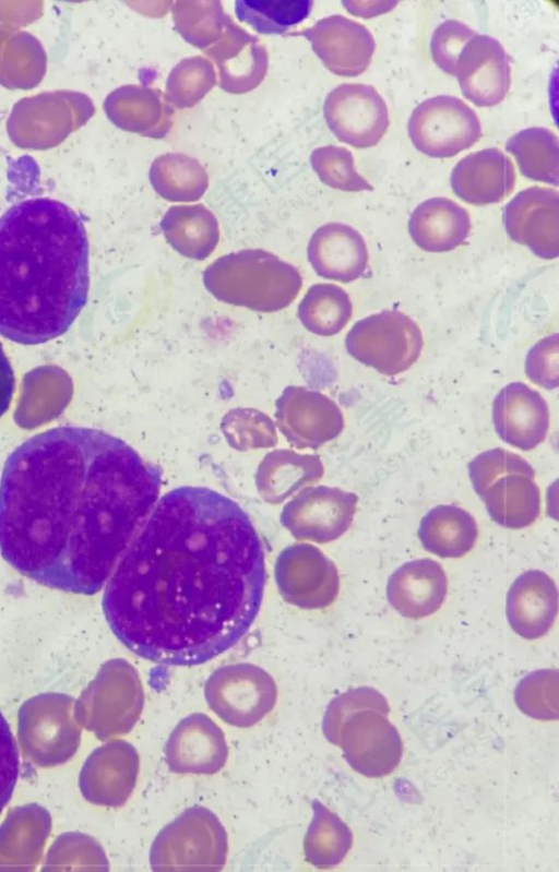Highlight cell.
Listing matches in <instances>:
<instances>
[{
  "instance_id": "6da1fadb",
  "label": "cell",
  "mask_w": 559,
  "mask_h": 872,
  "mask_svg": "<svg viewBox=\"0 0 559 872\" xmlns=\"http://www.w3.org/2000/svg\"><path fill=\"white\" fill-rule=\"evenodd\" d=\"M265 578L261 539L240 505L216 490L182 486L157 500L108 578L102 607L135 655L201 665L249 631Z\"/></svg>"
},
{
  "instance_id": "7a4b0ae2",
  "label": "cell",
  "mask_w": 559,
  "mask_h": 872,
  "mask_svg": "<svg viewBox=\"0 0 559 872\" xmlns=\"http://www.w3.org/2000/svg\"><path fill=\"white\" fill-rule=\"evenodd\" d=\"M160 469L103 430L63 426L19 445L0 479V553L22 575L94 595L159 499Z\"/></svg>"
},
{
  "instance_id": "3957f363",
  "label": "cell",
  "mask_w": 559,
  "mask_h": 872,
  "mask_svg": "<svg viewBox=\"0 0 559 872\" xmlns=\"http://www.w3.org/2000/svg\"><path fill=\"white\" fill-rule=\"evenodd\" d=\"M90 289L88 240L80 216L50 198L0 217V334L38 345L64 334Z\"/></svg>"
},
{
  "instance_id": "277c9868",
  "label": "cell",
  "mask_w": 559,
  "mask_h": 872,
  "mask_svg": "<svg viewBox=\"0 0 559 872\" xmlns=\"http://www.w3.org/2000/svg\"><path fill=\"white\" fill-rule=\"evenodd\" d=\"M389 713L388 701L380 692L359 686L329 703L322 730L331 743L343 750L352 768L367 777H383L396 768L403 751Z\"/></svg>"
},
{
  "instance_id": "5b68a950",
  "label": "cell",
  "mask_w": 559,
  "mask_h": 872,
  "mask_svg": "<svg viewBox=\"0 0 559 872\" xmlns=\"http://www.w3.org/2000/svg\"><path fill=\"white\" fill-rule=\"evenodd\" d=\"M203 284L222 302L275 312L295 300L302 278L295 266L277 255L247 249L215 260L203 272Z\"/></svg>"
},
{
  "instance_id": "8992f818",
  "label": "cell",
  "mask_w": 559,
  "mask_h": 872,
  "mask_svg": "<svg viewBox=\"0 0 559 872\" xmlns=\"http://www.w3.org/2000/svg\"><path fill=\"white\" fill-rule=\"evenodd\" d=\"M474 490L489 516L507 528H524L540 514V490L535 470L522 456L497 447L478 454L468 464Z\"/></svg>"
},
{
  "instance_id": "52a82bcc",
  "label": "cell",
  "mask_w": 559,
  "mask_h": 872,
  "mask_svg": "<svg viewBox=\"0 0 559 872\" xmlns=\"http://www.w3.org/2000/svg\"><path fill=\"white\" fill-rule=\"evenodd\" d=\"M227 852V834L218 817L194 805L157 834L150 863L154 871H219Z\"/></svg>"
},
{
  "instance_id": "ba28073f",
  "label": "cell",
  "mask_w": 559,
  "mask_h": 872,
  "mask_svg": "<svg viewBox=\"0 0 559 872\" xmlns=\"http://www.w3.org/2000/svg\"><path fill=\"white\" fill-rule=\"evenodd\" d=\"M345 346L357 361L392 377L417 361L424 339L419 326L408 315L385 310L356 322Z\"/></svg>"
},
{
  "instance_id": "9c48e42d",
  "label": "cell",
  "mask_w": 559,
  "mask_h": 872,
  "mask_svg": "<svg viewBox=\"0 0 559 872\" xmlns=\"http://www.w3.org/2000/svg\"><path fill=\"white\" fill-rule=\"evenodd\" d=\"M204 696L223 721L247 728L261 721L273 709L277 688L263 669L240 664L215 670L205 683Z\"/></svg>"
},
{
  "instance_id": "30bf717a",
  "label": "cell",
  "mask_w": 559,
  "mask_h": 872,
  "mask_svg": "<svg viewBox=\"0 0 559 872\" xmlns=\"http://www.w3.org/2000/svg\"><path fill=\"white\" fill-rule=\"evenodd\" d=\"M407 129L415 147L436 158L452 157L481 136L476 112L462 99L444 95L418 105L411 115Z\"/></svg>"
},
{
  "instance_id": "8fae6325",
  "label": "cell",
  "mask_w": 559,
  "mask_h": 872,
  "mask_svg": "<svg viewBox=\"0 0 559 872\" xmlns=\"http://www.w3.org/2000/svg\"><path fill=\"white\" fill-rule=\"evenodd\" d=\"M323 115L329 129L341 142L358 148L376 145L389 127L383 98L366 84L346 83L335 87L324 100Z\"/></svg>"
},
{
  "instance_id": "7c38bea8",
  "label": "cell",
  "mask_w": 559,
  "mask_h": 872,
  "mask_svg": "<svg viewBox=\"0 0 559 872\" xmlns=\"http://www.w3.org/2000/svg\"><path fill=\"white\" fill-rule=\"evenodd\" d=\"M502 220L509 237L535 255H559V194L545 187L519 192L504 207Z\"/></svg>"
},
{
  "instance_id": "4fadbf2b",
  "label": "cell",
  "mask_w": 559,
  "mask_h": 872,
  "mask_svg": "<svg viewBox=\"0 0 559 872\" xmlns=\"http://www.w3.org/2000/svg\"><path fill=\"white\" fill-rule=\"evenodd\" d=\"M461 92L478 107L503 100L511 84V68L504 48L487 35H475L462 49L457 62Z\"/></svg>"
},
{
  "instance_id": "5bb4252c",
  "label": "cell",
  "mask_w": 559,
  "mask_h": 872,
  "mask_svg": "<svg viewBox=\"0 0 559 872\" xmlns=\"http://www.w3.org/2000/svg\"><path fill=\"white\" fill-rule=\"evenodd\" d=\"M301 34L311 43L325 68L342 76H357L365 72L376 48L371 33L362 24L343 15L326 16Z\"/></svg>"
},
{
  "instance_id": "9a60e30c",
  "label": "cell",
  "mask_w": 559,
  "mask_h": 872,
  "mask_svg": "<svg viewBox=\"0 0 559 872\" xmlns=\"http://www.w3.org/2000/svg\"><path fill=\"white\" fill-rule=\"evenodd\" d=\"M228 757L223 730L205 714L182 718L165 745V760L173 773L213 775Z\"/></svg>"
},
{
  "instance_id": "2e32d148",
  "label": "cell",
  "mask_w": 559,
  "mask_h": 872,
  "mask_svg": "<svg viewBox=\"0 0 559 872\" xmlns=\"http://www.w3.org/2000/svg\"><path fill=\"white\" fill-rule=\"evenodd\" d=\"M492 421L496 432L504 442L530 451L547 435L549 409L537 391L522 382H512L495 397Z\"/></svg>"
},
{
  "instance_id": "e0dca14e",
  "label": "cell",
  "mask_w": 559,
  "mask_h": 872,
  "mask_svg": "<svg viewBox=\"0 0 559 872\" xmlns=\"http://www.w3.org/2000/svg\"><path fill=\"white\" fill-rule=\"evenodd\" d=\"M203 52L217 65L219 86L231 94L255 88L267 70V53L259 39L230 19L221 37Z\"/></svg>"
},
{
  "instance_id": "ac0fdd59",
  "label": "cell",
  "mask_w": 559,
  "mask_h": 872,
  "mask_svg": "<svg viewBox=\"0 0 559 872\" xmlns=\"http://www.w3.org/2000/svg\"><path fill=\"white\" fill-rule=\"evenodd\" d=\"M513 163L498 148L468 154L453 168L450 177L454 193L473 205L503 201L515 184Z\"/></svg>"
},
{
  "instance_id": "d6986e66",
  "label": "cell",
  "mask_w": 559,
  "mask_h": 872,
  "mask_svg": "<svg viewBox=\"0 0 559 872\" xmlns=\"http://www.w3.org/2000/svg\"><path fill=\"white\" fill-rule=\"evenodd\" d=\"M557 612V586L545 572L526 571L510 586L506 614L510 626L520 636L526 640L544 636L552 626Z\"/></svg>"
},
{
  "instance_id": "ffe728a7",
  "label": "cell",
  "mask_w": 559,
  "mask_h": 872,
  "mask_svg": "<svg viewBox=\"0 0 559 872\" xmlns=\"http://www.w3.org/2000/svg\"><path fill=\"white\" fill-rule=\"evenodd\" d=\"M448 581L443 568L432 559L402 564L389 577L386 596L403 617L421 619L435 613L443 604Z\"/></svg>"
},
{
  "instance_id": "44dd1931",
  "label": "cell",
  "mask_w": 559,
  "mask_h": 872,
  "mask_svg": "<svg viewBox=\"0 0 559 872\" xmlns=\"http://www.w3.org/2000/svg\"><path fill=\"white\" fill-rule=\"evenodd\" d=\"M307 254L319 276L342 283L361 277L368 264V250L362 236L341 223H328L319 227L309 240Z\"/></svg>"
},
{
  "instance_id": "7402d4cb",
  "label": "cell",
  "mask_w": 559,
  "mask_h": 872,
  "mask_svg": "<svg viewBox=\"0 0 559 872\" xmlns=\"http://www.w3.org/2000/svg\"><path fill=\"white\" fill-rule=\"evenodd\" d=\"M276 416L311 445L334 439L344 428L342 410L333 399L299 385H289L282 392L276 401Z\"/></svg>"
},
{
  "instance_id": "603a6c76",
  "label": "cell",
  "mask_w": 559,
  "mask_h": 872,
  "mask_svg": "<svg viewBox=\"0 0 559 872\" xmlns=\"http://www.w3.org/2000/svg\"><path fill=\"white\" fill-rule=\"evenodd\" d=\"M471 230L469 214L447 198H432L411 215L408 231L413 241L428 252H447L461 246Z\"/></svg>"
},
{
  "instance_id": "cb8c5ba5",
  "label": "cell",
  "mask_w": 559,
  "mask_h": 872,
  "mask_svg": "<svg viewBox=\"0 0 559 872\" xmlns=\"http://www.w3.org/2000/svg\"><path fill=\"white\" fill-rule=\"evenodd\" d=\"M160 229L173 249L198 261L209 258L219 240L215 215L200 203L169 207L160 222Z\"/></svg>"
},
{
  "instance_id": "d4e9b609",
  "label": "cell",
  "mask_w": 559,
  "mask_h": 872,
  "mask_svg": "<svg viewBox=\"0 0 559 872\" xmlns=\"http://www.w3.org/2000/svg\"><path fill=\"white\" fill-rule=\"evenodd\" d=\"M424 548L440 558H461L474 547L478 528L475 518L455 505H438L420 521Z\"/></svg>"
},
{
  "instance_id": "484cf974",
  "label": "cell",
  "mask_w": 559,
  "mask_h": 872,
  "mask_svg": "<svg viewBox=\"0 0 559 872\" xmlns=\"http://www.w3.org/2000/svg\"><path fill=\"white\" fill-rule=\"evenodd\" d=\"M150 180L157 194L171 202L197 201L209 186L200 163L180 153L158 156L152 163Z\"/></svg>"
},
{
  "instance_id": "4316f807",
  "label": "cell",
  "mask_w": 559,
  "mask_h": 872,
  "mask_svg": "<svg viewBox=\"0 0 559 872\" xmlns=\"http://www.w3.org/2000/svg\"><path fill=\"white\" fill-rule=\"evenodd\" d=\"M525 177L558 186L559 142L549 129L533 127L521 130L506 143Z\"/></svg>"
},
{
  "instance_id": "83f0119b",
  "label": "cell",
  "mask_w": 559,
  "mask_h": 872,
  "mask_svg": "<svg viewBox=\"0 0 559 872\" xmlns=\"http://www.w3.org/2000/svg\"><path fill=\"white\" fill-rule=\"evenodd\" d=\"M313 817L304 839L306 860L319 869L337 865L349 851V827L321 802L312 803Z\"/></svg>"
},
{
  "instance_id": "f1b7e54d",
  "label": "cell",
  "mask_w": 559,
  "mask_h": 872,
  "mask_svg": "<svg viewBox=\"0 0 559 872\" xmlns=\"http://www.w3.org/2000/svg\"><path fill=\"white\" fill-rule=\"evenodd\" d=\"M352 314L349 296L335 284L312 285L298 306L301 324L320 336H332L341 332Z\"/></svg>"
},
{
  "instance_id": "f546056e",
  "label": "cell",
  "mask_w": 559,
  "mask_h": 872,
  "mask_svg": "<svg viewBox=\"0 0 559 872\" xmlns=\"http://www.w3.org/2000/svg\"><path fill=\"white\" fill-rule=\"evenodd\" d=\"M310 0H237L238 20L263 35H282L311 12Z\"/></svg>"
},
{
  "instance_id": "4dcf8cb0",
  "label": "cell",
  "mask_w": 559,
  "mask_h": 872,
  "mask_svg": "<svg viewBox=\"0 0 559 872\" xmlns=\"http://www.w3.org/2000/svg\"><path fill=\"white\" fill-rule=\"evenodd\" d=\"M171 12L180 35L202 50L221 37L230 20L219 1H177Z\"/></svg>"
},
{
  "instance_id": "1f68e13d",
  "label": "cell",
  "mask_w": 559,
  "mask_h": 872,
  "mask_svg": "<svg viewBox=\"0 0 559 872\" xmlns=\"http://www.w3.org/2000/svg\"><path fill=\"white\" fill-rule=\"evenodd\" d=\"M212 63L201 56L182 59L166 82L165 98L170 106L189 108L199 103L215 85Z\"/></svg>"
},
{
  "instance_id": "d6a6232c",
  "label": "cell",
  "mask_w": 559,
  "mask_h": 872,
  "mask_svg": "<svg viewBox=\"0 0 559 872\" xmlns=\"http://www.w3.org/2000/svg\"><path fill=\"white\" fill-rule=\"evenodd\" d=\"M515 703L526 715L543 719L558 717V670L544 669L530 673L516 686Z\"/></svg>"
},
{
  "instance_id": "836d02e7",
  "label": "cell",
  "mask_w": 559,
  "mask_h": 872,
  "mask_svg": "<svg viewBox=\"0 0 559 872\" xmlns=\"http://www.w3.org/2000/svg\"><path fill=\"white\" fill-rule=\"evenodd\" d=\"M313 170L320 180L338 190H373L354 165L353 154L345 147L329 145L316 148L310 157Z\"/></svg>"
},
{
  "instance_id": "e575fe53",
  "label": "cell",
  "mask_w": 559,
  "mask_h": 872,
  "mask_svg": "<svg viewBox=\"0 0 559 872\" xmlns=\"http://www.w3.org/2000/svg\"><path fill=\"white\" fill-rule=\"evenodd\" d=\"M477 33L462 22L448 20L433 32L430 41L431 57L444 72L455 75L457 58L463 47Z\"/></svg>"
},
{
  "instance_id": "d590c367",
  "label": "cell",
  "mask_w": 559,
  "mask_h": 872,
  "mask_svg": "<svg viewBox=\"0 0 559 872\" xmlns=\"http://www.w3.org/2000/svg\"><path fill=\"white\" fill-rule=\"evenodd\" d=\"M528 379L545 389H556L559 383V338L555 333L537 342L525 359Z\"/></svg>"
},
{
  "instance_id": "8d00e7d4",
  "label": "cell",
  "mask_w": 559,
  "mask_h": 872,
  "mask_svg": "<svg viewBox=\"0 0 559 872\" xmlns=\"http://www.w3.org/2000/svg\"><path fill=\"white\" fill-rule=\"evenodd\" d=\"M19 771L17 746L10 726L0 712V813L13 795Z\"/></svg>"
},
{
  "instance_id": "74e56055",
  "label": "cell",
  "mask_w": 559,
  "mask_h": 872,
  "mask_svg": "<svg viewBox=\"0 0 559 872\" xmlns=\"http://www.w3.org/2000/svg\"><path fill=\"white\" fill-rule=\"evenodd\" d=\"M15 386L11 363L0 343V417L9 409Z\"/></svg>"
}]
</instances>
